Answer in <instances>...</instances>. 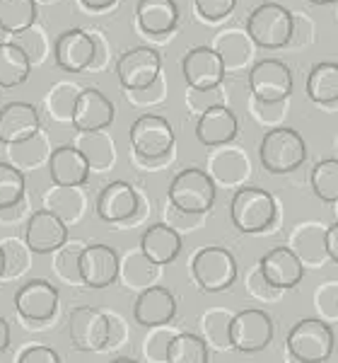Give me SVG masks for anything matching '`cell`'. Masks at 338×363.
<instances>
[{
    "mask_svg": "<svg viewBox=\"0 0 338 363\" xmlns=\"http://www.w3.org/2000/svg\"><path fill=\"white\" fill-rule=\"evenodd\" d=\"M259 160L266 172L271 174L295 172L307 160V143L295 128L276 126L261 138Z\"/></svg>",
    "mask_w": 338,
    "mask_h": 363,
    "instance_id": "1",
    "label": "cell"
},
{
    "mask_svg": "<svg viewBox=\"0 0 338 363\" xmlns=\"http://www.w3.org/2000/svg\"><path fill=\"white\" fill-rule=\"evenodd\" d=\"M169 203L172 208L189 216L208 213L215 203V182L206 169L186 167L169 184Z\"/></svg>",
    "mask_w": 338,
    "mask_h": 363,
    "instance_id": "2",
    "label": "cell"
},
{
    "mask_svg": "<svg viewBox=\"0 0 338 363\" xmlns=\"http://www.w3.org/2000/svg\"><path fill=\"white\" fill-rule=\"evenodd\" d=\"M288 351L300 363H324L334 354V330L319 318L295 322L288 335Z\"/></svg>",
    "mask_w": 338,
    "mask_h": 363,
    "instance_id": "3",
    "label": "cell"
},
{
    "mask_svg": "<svg viewBox=\"0 0 338 363\" xmlns=\"http://www.w3.org/2000/svg\"><path fill=\"white\" fill-rule=\"evenodd\" d=\"M230 218L242 233H261L276 220V199L259 186H242L230 203Z\"/></svg>",
    "mask_w": 338,
    "mask_h": 363,
    "instance_id": "4",
    "label": "cell"
},
{
    "mask_svg": "<svg viewBox=\"0 0 338 363\" xmlns=\"http://www.w3.org/2000/svg\"><path fill=\"white\" fill-rule=\"evenodd\" d=\"M293 15L278 3H264L252 10L247 20V32L261 49H281L293 39Z\"/></svg>",
    "mask_w": 338,
    "mask_h": 363,
    "instance_id": "5",
    "label": "cell"
},
{
    "mask_svg": "<svg viewBox=\"0 0 338 363\" xmlns=\"http://www.w3.org/2000/svg\"><path fill=\"white\" fill-rule=\"evenodd\" d=\"M191 272H194L196 284L208 294H220L227 291L237 279V259L230 250L211 245L196 252L194 262H191Z\"/></svg>",
    "mask_w": 338,
    "mask_h": 363,
    "instance_id": "6",
    "label": "cell"
},
{
    "mask_svg": "<svg viewBox=\"0 0 338 363\" xmlns=\"http://www.w3.org/2000/svg\"><path fill=\"white\" fill-rule=\"evenodd\" d=\"M131 145L141 160H160L172 153L174 145V128L165 119L157 114H143L131 124Z\"/></svg>",
    "mask_w": 338,
    "mask_h": 363,
    "instance_id": "7",
    "label": "cell"
},
{
    "mask_svg": "<svg viewBox=\"0 0 338 363\" xmlns=\"http://www.w3.org/2000/svg\"><path fill=\"white\" fill-rule=\"evenodd\" d=\"M15 310L27 327H42L58 313V289L46 279H32L15 294Z\"/></svg>",
    "mask_w": 338,
    "mask_h": 363,
    "instance_id": "8",
    "label": "cell"
},
{
    "mask_svg": "<svg viewBox=\"0 0 338 363\" xmlns=\"http://www.w3.org/2000/svg\"><path fill=\"white\" fill-rule=\"evenodd\" d=\"M68 337L78 351L97 354L107 349L109 339V322L107 313L92 306H78L68 315Z\"/></svg>",
    "mask_w": 338,
    "mask_h": 363,
    "instance_id": "9",
    "label": "cell"
},
{
    "mask_svg": "<svg viewBox=\"0 0 338 363\" xmlns=\"http://www.w3.org/2000/svg\"><path fill=\"white\" fill-rule=\"evenodd\" d=\"M249 90L256 102L278 104L293 95V73L278 58L259 61L249 73Z\"/></svg>",
    "mask_w": 338,
    "mask_h": 363,
    "instance_id": "10",
    "label": "cell"
},
{
    "mask_svg": "<svg viewBox=\"0 0 338 363\" xmlns=\"http://www.w3.org/2000/svg\"><path fill=\"white\" fill-rule=\"evenodd\" d=\"M162 70V58L150 46H136L121 54L116 61V75L119 83L131 92H143L155 85Z\"/></svg>",
    "mask_w": 338,
    "mask_h": 363,
    "instance_id": "11",
    "label": "cell"
},
{
    "mask_svg": "<svg viewBox=\"0 0 338 363\" xmlns=\"http://www.w3.org/2000/svg\"><path fill=\"white\" fill-rule=\"evenodd\" d=\"M273 337V320L266 310L259 308H247L232 318L230 327V339L232 349L242 351V354H254L271 344Z\"/></svg>",
    "mask_w": 338,
    "mask_h": 363,
    "instance_id": "12",
    "label": "cell"
},
{
    "mask_svg": "<svg viewBox=\"0 0 338 363\" xmlns=\"http://www.w3.org/2000/svg\"><path fill=\"white\" fill-rule=\"evenodd\" d=\"M186 85L194 92H211L225 78V58L211 46H196L186 51L182 61Z\"/></svg>",
    "mask_w": 338,
    "mask_h": 363,
    "instance_id": "13",
    "label": "cell"
},
{
    "mask_svg": "<svg viewBox=\"0 0 338 363\" xmlns=\"http://www.w3.org/2000/svg\"><path fill=\"white\" fill-rule=\"evenodd\" d=\"M116 116V109L104 92H99L97 87H85L78 92L73 107V126L80 133H97L104 131L107 126H112Z\"/></svg>",
    "mask_w": 338,
    "mask_h": 363,
    "instance_id": "14",
    "label": "cell"
},
{
    "mask_svg": "<svg viewBox=\"0 0 338 363\" xmlns=\"http://www.w3.org/2000/svg\"><path fill=\"white\" fill-rule=\"evenodd\" d=\"M25 242L34 255H54L68 242V225L51 211H34L25 228Z\"/></svg>",
    "mask_w": 338,
    "mask_h": 363,
    "instance_id": "15",
    "label": "cell"
},
{
    "mask_svg": "<svg viewBox=\"0 0 338 363\" xmlns=\"http://www.w3.org/2000/svg\"><path fill=\"white\" fill-rule=\"evenodd\" d=\"M95 56H97L95 39L85 29H66L56 39V49H54L56 66L66 70V73H83V70L92 66Z\"/></svg>",
    "mask_w": 338,
    "mask_h": 363,
    "instance_id": "16",
    "label": "cell"
},
{
    "mask_svg": "<svg viewBox=\"0 0 338 363\" xmlns=\"http://www.w3.org/2000/svg\"><path fill=\"white\" fill-rule=\"evenodd\" d=\"M119 255L102 242H87L80 257V277H83V286L90 289H107L119 279Z\"/></svg>",
    "mask_w": 338,
    "mask_h": 363,
    "instance_id": "17",
    "label": "cell"
},
{
    "mask_svg": "<svg viewBox=\"0 0 338 363\" xmlns=\"http://www.w3.org/2000/svg\"><path fill=\"white\" fill-rule=\"evenodd\" d=\"M42 131V119L34 104L10 102L0 109V143L20 145Z\"/></svg>",
    "mask_w": 338,
    "mask_h": 363,
    "instance_id": "18",
    "label": "cell"
},
{
    "mask_svg": "<svg viewBox=\"0 0 338 363\" xmlns=\"http://www.w3.org/2000/svg\"><path fill=\"white\" fill-rule=\"evenodd\" d=\"M259 269L264 274V279L273 286L276 291H288L295 289L302 279H305V267L295 257V252L288 245L268 250L259 259Z\"/></svg>",
    "mask_w": 338,
    "mask_h": 363,
    "instance_id": "19",
    "label": "cell"
},
{
    "mask_svg": "<svg viewBox=\"0 0 338 363\" xmlns=\"http://www.w3.org/2000/svg\"><path fill=\"white\" fill-rule=\"evenodd\" d=\"M237 131H240V121H237L235 112L230 107H223V104L206 107L196 124V138L208 148L232 143L237 138Z\"/></svg>",
    "mask_w": 338,
    "mask_h": 363,
    "instance_id": "20",
    "label": "cell"
},
{
    "mask_svg": "<svg viewBox=\"0 0 338 363\" xmlns=\"http://www.w3.org/2000/svg\"><path fill=\"white\" fill-rule=\"evenodd\" d=\"M138 211V194L128 182H109L97 199V216L107 223H128Z\"/></svg>",
    "mask_w": 338,
    "mask_h": 363,
    "instance_id": "21",
    "label": "cell"
},
{
    "mask_svg": "<svg viewBox=\"0 0 338 363\" xmlns=\"http://www.w3.org/2000/svg\"><path fill=\"white\" fill-rule=\"evenodd\" d=\"M177 313V298L172 296V291L165 286H150L138 296L136 306H133V318L138 325L148 327H162L169 325Z\"/></svg>",
    "mask_w": 338,
    "mask_h": 363,
    "instance_id": "22",
    "label": "cell"
},
{
    "mask_svg": "<svg viewBox=\"0 0 338 363\" xmlns=\"http://www.w3.org/2000/svg\"><path fill=\"white\" fill-rule=\"evenodd\" d=\"M90 162L75 145H58L49 155V174L56 186H83L90 179Z\"/></svg>",
    "mask_w": 338,
    "mask_h": 363,
    "instance_id": "23",
    "label": "cell"
},
{
    "mask_svg": "<svg viewBox=\"0 0 338 363\" xmlns=\"http://www.w3.org/2000/svg\"><path fill=\"white\" fill-rule=\"evenodd\" d=\"M288 247L295 252V257L302 262V267H324L329 259L326 255V228L319 223H302L297 225L290 235Z\"/></svg>",
    "mask_w": 338,
    "mask_h": 363,
    "instance_id": "24",
    "label": "cell"
},
{
    "mask_svg": "<svg viewBox=\"0 0 338 363\" xmlns=\"http://www.w3.org/2000/svg\"><path fill=\"white\" fill-rule=\"evenodd\" d=\"M141 252L153 264L165 267L177 259L182 252V235L169 223H155L143 233Z\"/></svg>",
    "mask_w": 338,
    "mask_h": 363,
    "instance_id": "25",
    "label": "cell"
},
{
    "mask_svg": "<svg viewBox=\"0 0 338 363\" xmlns=\"http://www.w3.org/2000/svg\"><path fill=\"white\" fill-rule=\"evenodd\" d=\"M138 27L145 34H169L179 25V8L174 0H138Z\"/></svg>",
    "mask_w": 338,
    "mask_h": 363,
    "instance_id": "26",
    "label": "cell"
},
{
    "mask_svg": "<svg viewBox=\"0 0 338 363\" xmlns=\"http://www.w3.org/2000/svg\"><path fill=\"white\" fill-rule=\"evenodd\" d=\"M29 73H32V58L27 56V51L17 44H0V87L10 90L27 83Z\"/></svg>",
    "mask_w": 338,
    "mask_h": 363,
    "instance_id": "27",
    "label": "cell"
},
{
    "mask_svg": "<svg viewBox=\"0 0 338 363\" xmlns=\"http://www.w3.org/2000/svg\"><path fill=\"white\" fill-rule=\"evenodd\" d=\"M157 264L148 259V257L143 255L141 250L136 252H128L124 257V262L119 264V279L124 281L126 289L131 291H143L150 289V286H155L157 281Z\"/></svg>",
    "mask_w": 338,
    "mask_h": 363,
    "instance_id": "28",
    "label": "cell"
},
{
    "mask_svg": "<svg viewBox=\"0 0 338 363\" xmlns=\"http://www.w3.org/2000/svg\"><path fill=\"white\" fill-rule=\"evenodd\" d=\"M307 97L317 104L338 102V63H317L307 75Z\"/></svg>",
    "mask_w": 338,
    "mask_h": 363,
    "instance_id": "29",
    "label": "cell"
},
{
    "mask_svg": "<svg viewBox=\"0 0 338 363\" xmlns=\"http://www.w3.org/2000/svg\"><path fill=\"white\" fill-rule=\"evenodd\" d=\"M46 211H51L54 216L63 220L66 225L78 223L85 213V199L78 191V186H56L44 203Z\"/></svg>",
    "mask_w": 338,
    "mask_h": 363,
    "instance_id": "30",
    "label": "cell"
},
{
    "mask_svg": "<svg viewBox=\"0 0 338 363\" xmlns=\"http://www.w3.org/2000/svg\"><path fill=\"white\" fill-rule=\"evenodd\" d=\"M34 0H0V29L8 34L27 32L37 22Z\"/></svg>",
    "mask_w": 338,
    "mask_h": 363,
    "instance_id": "31",
    "label": "cell"
},
{
    "mask_svg": "<svg viewBox=\"0 0 338 363\" xmlns=\"http://www.w3.org/2000/svg\"><path fill=\"white\" fill-rule=\"evenodd\" d=\"M232 318L235 315L227 313L223 308H213L203 315L201 330H203V342L208 344V349H218V351L232 349V339H230Z\"/></svg>",
    "mask_w": 338,
    "mask_h": 363,
    "instance_id": "32",
    "label": "cell"
},
{
    "mask_svg": "<svg viewBox=\"0 0 338 363\" xmlns=\"http://www.w3.org/2000/svg\"><path fill=\"white\" fill-rule=\"evenodd\" d=\"M87 247L85 240H71L58 247L54 252V272L58 274V279L66 281L71 286H78L83 284V277H80V257H83V250Z\"/></svg>",
    "mask_w": 338,
    "mask_h": 363,
    "instance_id": "33",
    "label": "cell"
},
{
    "mask_svg": "<svg viewBox=\"0 0 338 363\" xmlns=\"http://www.w3.org/2000/svg\"><path fill=\"white\" fill-rule=\"evenodd\" d=\"M208 344L203 337L191 335V332H179L169 344L167 363H208Z\"/></svg>",
    "mask_w": 338,
    "mask_h": 363,
    "instance_id": "34",
    "label": "cell"
},
{
    "mask_svg": "<svg viewBox=\"0 0 338 363\" xmlns=\"http://www.w3.org/2000/svg\"><path fill=\"white\" fill-rule=\"evenodd\" d=\"M0 250H3V281H15L22 274L29 272L32 264V250L27 247L25 240L20 238H5L0 240Z\"/></svg>",
    "mask_w": 338,
    "mask_h": 363,
    "instance_id": "35",
    "label": "cell"
},
{
    "mask_svg": "<svg viewBox=\"0 0 338 363\" xmlns=\"http://www.w3.org/2000/svg\"><path fill=\"white\" fill-rule=\"evenodd\" d=\"M312 189L322 201L338 203V157H326L314 165Z\"/></svg>",
    "mask_w": 338,
    "mask_h": 363,
    "instance_id": "36",
    "label": "cell"
},
{
    "mask_svg": "<svg viewBox=\"0 0 338 363\" xmlns=\"http://www.w3.org/2000/svg\"><path fill=\"white\" fill-rule=\"evenodd\" d=\"M75 148L87 157L92 169H104L114 162V145H112V140H107L102 136V131L80 133V140L75 143Z\"/></svg>",
    "mask_w": 338,
    "mask_h": 363,
    "instance_id": "37",
    "label": "cell"
},
{
    "mask_svg": "<svg viewBox=\"0 0 338 363\" xmlns=\"http://www.w3.org/2000/svg\"><path fill=\"white\" fill-rule=\"evenodd\" d=\"M25 199V174L10 162H0V208H10Z\"/></svg>",
    "mask_w": 338,
    "mask_h": 363,
    "instance_id": "38",
    "label": "cell"
},
{
    "mask_svg": "<svg viewBox=\"0 0 338 363\" xmlns=\"http://www.w3.org/2000/svg\"><path fill=\"white\" fill-rule=\"evenodd\" d=\"M179 332L174 330L172 325H162V327H153L148 332V337L143 339V356L148 363H167V354H169V344L177 337Z\"/></svg>",
    "mask_w": 338,
    "mask_h": 363,
    "instance_id": "39",
    "label": "cell"
},
{
    "mask_svg": "<svg viewBox=\"0 0 338 363\" xmlns=\"http://www.w3.org/2000/svg\"><path fill=\"white\" fill-rule=\"evenodd\" d=\"M314 308L322 315L319 320L329 322V325L331 322H338V281L336 279L319 286L317 294H314Z\"/></svg>",
    "mask_w": 338,
    "mask_h": 363,
    "instance_id": "40",
    "label": "cell"
},
{
    "mask_svg": "<svg viewBox=\"0 0 338 363\" xmlns=\"http://www.w3.org/2000/svg\"><path fill=\"white\" fill-rule=\"evenodd\" d=\"M10 155H13V160H15V167H32V165H39L46 157V145L37 133V136L25 140V143L10 145Z\"/></svg>",
    "mask_w": 338,
    "mask_h": 363,
    "instance_id": "41",
    "label": "cell"
},
{
    "mask_svg": "<svg viewBox=\"0 0 338 363\" xmlns=\"http://www.w3.org/2000/svg\"><path fill=\"white\" fill-rule=\"evenodd\" d=\"M198 15L203 17V20H223V17H227L235 10L237 0H194Z\"/></svg>",
    "mask_w": 338,
    "mask_h": 363,
    "instance_id": "42",
    "label": "cell"
},
{
    "mask_svg": "<svg viewBox=\"0 0 338 363\" xmlns=\"http://www.w3.org/2000/svg\"><path fill=\"white\" fill-rule=\"evenodd\" d=\"M247 291L252 294L256 301H273L281 291H276L271 284L264 279V274H261V269L256 267L252 274H249V279H247Z\"/></svg>",
    "mask_w": 338,
    "mask_h": 363,
    "instance_id": "43",
    "label": "cell"
},
{
    "mask_svg": "<svg viewBox=\"0 0 338 363\" xmlns=\"http://www.w3.org/2000/svg\"><path fill=\"white\" fill-rule=\"evenodd\" d=\"M107 322H109V339H107V349H119L126 344L128 339V325L121 315L116 313H107Z\"/></svg>",
    "mask_w": 338,
    "mask_h": 363,
    "instance_id": "44",
    "label": "cell"
},
{
    "mask_svg": "<svg viewBox=\"0 0 338 363\" xmlns=\"http://www.w3.org/2000/svg\"><path fill=\"white\" fill-rule=\"evenodd\" d=\"M17 363H61V356H58L51 347L32 344V347H27L22 351V356L17 359Z\"/></svg>",
    "mask_w": 338,
    "mask_h": 363,
    "instance_id": "45",
    "label": "cell"
},
{
    "mask_svg": "<svg viewBox=\"0 0 338 363\" xmlns=\"http://www.w3.org/2000/svg\"><path fill=\"white\" fill-rule=\"evenodd\" d=\"M326 255H329L331 262L338 264V220L326 228Z\"/></svg>",
    "mask_w": 338,
    "mask_h": 363,
    "instance_id": "46",
    "label": "cell"
},
{
    "mask_svg": "<svg viewBox=\"0 0 338 363\" xmlns=\"http://www.w3.org/2000/svg\"><path fill=\"white\" fill-rule=\"evenodd\" d=\"M8 347H10V325H8V320L0 315V354Z\"/></svg>",
    "mask_w": 338,
    "mask_h": 363,
    "instance_id": "47",
    "label": "cell"
},
{
    "mask_svg": "<svg viewBox=\"0 0 338 363\" xmlns=\"http://www.w3.org/2000/svg\"><path fill=\"white\" fill-rule=\"evenodd\" d=\"M80 3H83L85 8H90V10H104V8H112L116 0H80Z\"/></svg>",
    "mask_w": 338,
    "mask_h": 363,
    "instance_id": "48",
    "label": "cell"
},
{
    "mask_svg": "<svg viewBox=\"0 0 338 363\" xmlns=\"http://www.w3.org/2000/svg\"><path fill=\"white\" fill-rule=\"evenodd\" d=\"M22 216V203H17V206H10V208H0V218H8V220H17Z\"/></svg>",
    "mask_w": 338,
    "mask_h": 363,
    "instance_id": "49",
    "label": "cell"
},
{
    "mask_svg": "<svg viewBox=\"0 0 338 363\" xmlns=\"http://www.w3.org/2000/svg\"><path fill=\"white\" fill-rule=\"evenodd\" d=\"M109 363H138L136 359H128V356H119V359H114V361H109Z\"/></svg>",
    "mask_w": 338,
    "mask_h": 363,
    "instance_id": "50",
    "label": "cell"
},
{
    "mask_svg": "<svg viewBox=\"0 0 338 363\" xmlns=\"http://www.w3.org/2000/svg\"><path fill=\"white\" fill-rule=\"evenodd\" d=\"M314 5H329V3H336V0H310Z\"/></svg>",
    "mask_w": 338,
    "mask_h": 363,
    "instance_id": "51",
    "label": "cell"
},
{
    "mask_svg": "<svg viewBox=\"0 0 338 363\" xmlns=\"http://www.w3.org/2000/svg\"><path fill=\"white\" fill-rule=\"evenodd\" d=\"M3 267H5L3 264V250H0V279H3Z\"/></svg>",
    "mask_w": 338,
    "mask_h": 363,
    "instance_id": "52",
    "label": "cell"
}]
</instances>
